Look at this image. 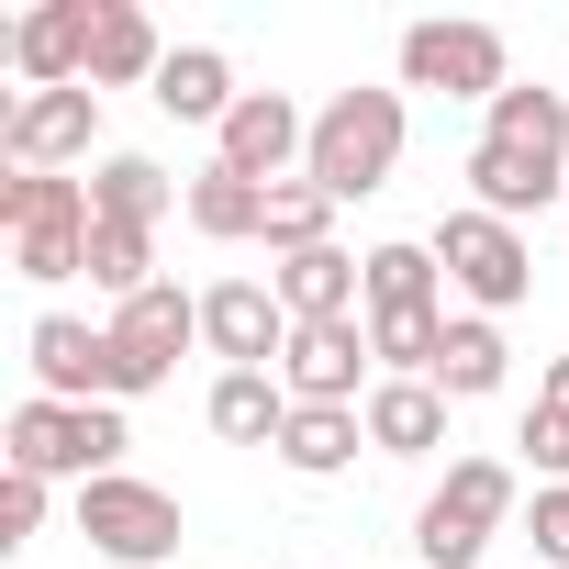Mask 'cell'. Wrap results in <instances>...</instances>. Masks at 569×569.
Masks as SVG:
<instances>
[{"label":"cell","mask_w":569,"mask_h":569,"mask_svg":"<svg viewBox=\"0 0 569 569\" xmlns=\"http://www.w3.org/2000/svg\"><path fill=\"white\" fill-rule=\"evenodd\" d=\"M201 425L223 447H279V425H291V380H279V369H223L212 402H201Z\"/></svg>","instance_id":"obj_17"},{"label":"cell","mask_w":569,"mask_h":569,"mask_svg":"<svg viewBox=\"0 0 569 569\" xmlns=\"http://www.w3.org/2000/svg\"><path fill=\"white\" fill-rule=\"evenodd\" d=\"M369 369H380V358H369V325H302L291 358H279L291 402H369V391H358Z\"/></svg>","instance_id":"obj_13"},{"label":"cell","mask_w":569,"mask_h":569,"mask_svg":"<svg viewBox=\"0 0 569 569\" xmlns=\"http://www.w3.org/2000/svg\"><path fill=\"white\" fill-rule=\"evenodd\" d=\"M313 157V112L291 101V90H246L234 112H223V134H212V168H234V179H257V190H279Z\"/></svg>","instance_id":"obj_8"},{"label":"cell","mask_w":569,"mask_h":569,"mask_svg":"<svg viewBox=\"0 0 569 569\" xmlns=\"http://www.w3.org/2000/svg\"><path fill=\"white\" fill-rule=\"evenodd\" d=\"M502 369H513L502 325H491V313H458V325H447V358H436V391H447V402H480V391H502Z\"/></svg>","instance_id":"obj_24"},{"label":"cell","mask_w":569,"mask_h":569,"mask_svg":"<svg viewBox=\"0 0 569 569\" xmlns=\"http://www.w3.org/2000/svg\"><path fill=\"white\" fill-rule=\"evenodd\" d=\"M380 313H447V268H436V246H369V325Z\"/></svg>","instance_id":"obj_22"},{"label":"cell","mask_w":569,"mask_h":569,"mask_svg":"<svg viewBox=\"0 0 569 569\" xmlns=\"http://www.w3.org/2000/svg\"><path fill=\"white\" fill-rule=\"evenodd\" d=\"M12 469H34V480H90L79 469V402H12Z\"/></svg>","instance_id":"obj_23"},{"label":"cell","mask_w":569,"mask_h":569,"mask_svg":"<svg viewBox=\"0 0 569 569\" xmlns=\"http://www.w3.org/2000/svg\"><path fill=\"white\" fill-rule=\"evenodd\" d=\"M79 536L101 547V558H123V569H157V558H179V491H157V480H134V469H112V480H90L79 491Z\"/></svg>","instance_id":"obj_6"},{"label":"cell","mask_w":569,"mask_h":569,"mask_svg":"<svg viewBox=\"0 0 569 569\" xmlns=\"http://www.w3.org/2000/svg\"><path fill=\"white\" fill-rule=\"evenodd\" d=\"M480 134H491V146H525V157H558V168H569V90H536V79H513V90L480 112Z\"/></svg>","instance_id":"obj_21"},{"label":"cell","mask_w":569,"mask_h":569,"mask_svg":"<svg viewBox=\"0 0 569 569\" xmlns=\"http://www.w3.org/2000/svg\"><path fill=\"white\" fill-rule=\"evenodd\" d=\"M547 413H569V358H547V391H536Z\"/></svg>","instance_id":"obj_32"},{"label":"cell","mask_w":569,"mask_h":569,"mask_svg":"<svg viewBox=\"0 0 569 569\" xmlns=\"http://www.w3.org/2000/svg\"><path fill=\"white\" fill-rule=\"evenodd\" d=\"M402 134H413L402 90H336V101L313 112V157H302V179H313L325 201H369V190H391Z\"/></svg>","instance_id":"obj_1"},{"label":"cell","mask_w":569,"mask_h":569,"mask_svg":"<svg viewBox=\"0 0 569 569\" xmlns=\"http://www.w3.org/2000/svg\"><path fill=\"white\" fill-rule=\"evenodd\" d=\"M0 223H12V279L57 291V279H90V179H46V168H12L0 179Z\"/></svg>","instance_id":"obj_2"},{"label":"cell","mask_w":569,"mask_h":569,"mask_svg":"<svg viewBox=\"0 0 569 569\" xmlns=\"http://www.w3.org/2000/svg\"><path fill=\"white\" fill-rule=\"evenodd\" d=\"M513 447H525V469H536V491H558V480H569V413H547V402H536Z\"/></svg>","instance_id":"obj_29"},{"label":"cell","mask_w":569,"mask_h":569,"mask_svg":"<svg viewBox=\"0 0 569 569\" xmlns=\"http://www.w3.org/2000/svg\"><path fill=\"white\" fill-rule=\"evenodd\" d=\"M90 23H101V0H46V12L12 23V68L34 90H90Z\"/></svg>","instance_id":"obj_12"},{"label":"cell","mask_w":569,"mask_h":569,"mask_svg":"<svg viewBox=\"0 0 569 569\" xmlns=\"http://www.w3.org/2000/svg\"><path fill=\"white\" fill-rule=\"evenodd\" d=\"M34 536H46V480L0 469V547H34Z\"/></svg>","instance_id":"obj_30"},{"label":"cell","mask_w":569,"mask_h":569,"mask_svg":"<svg viewBox=\"0 0 569 569\" xmlns=\"http://www.w3.org/2000/svg\"><path fill=\"white\" fill-rule=\"evenodd\" d=\"M90 134H101V90H23L0 112V157L46 168V179H68V157H90Z\"/></svg>","instance_id":"obj_10"},{"label":"cell","mask_w":569,"mask_h":569,"mask_svg":"<svg viewBox=\"0 0 569 569\" xmlns=\"http://www.w3.org/2000/svg\"><path fill=\"white\" fill-rule=\"evenodd\" d=\"M157 68H168L157 23L134 12V0H101V23H90V90H157Z\"/></svg>","instance_id":"obj_19"},{"label":"cell","mask_w":569,"mask_h":569,"mask_svg":"<svg viewBox=\"0 0 569 569\" xmlns=\"http://www.w3.org/2000/svg\"><path fill=\"white\" fill-rule=\"evenodd\" d=\"M190 234H212V246L268 234V190H257V179H234V168H201V179H190Z\"/></svg>","instance_id":"obj_25"},{"label":"cell","mask_w":569,"mask_h":569,"mask_svg":"<svg viewBox=\"0 0 569 569\" xmlns=\"http://www.w3.org/2000/svg\"><path fill=\"white\" fill-rule=\"evenodd\" d=\"M513 525V458H458L436 491H425V513H413V547H425V569H480V547Z\"/></svg>","instance_id":"obj_4"},{"label":"cell","mask_w":569,"mask_h":569,"mask_svg":"<svg viewBox=\"0 0 569 569\" xmlns=\"http://www.w3.org/2000/svg\"><path fill=\"white\" fill-rule=\"evenodd\" d=\"M402 90H447V101H502L513 90V57H502V34L491 23H413L402 34Z\"/></svg>","instance_id":"obj_7"},{"label":"cell","mask_w":569,"mask_h":569,"mask_svg":"<svg viewBox=\"0 0 569 569\" xmlns=\"http://www.w3.org/2000/svg\"><path fill=\"white\" fill-rule=\"evenodd\" d=\"M469 201L480 212H502V223H525V212H547V201H569V168L558 157H525V146H469Z\"/></svg>","instance_id":"obj_14"},{"label":"cell","mask_w":569,"mask_h":569,"mask_svg":"<svg viewBox=\"0 0 569 569\" xmlns=\"http://www.w3.org/2000/svg\"><path fill=\"white\" fill-rule=\"evenodd\" d=\"M425 246H436V268H447V291H458L469 313H491V325L536 291V246H525V223H502V212H480V201H458Z\"/></svg>","instance_id":"obj_3"},{"label":"cell","mask_w":569,"mask_h":569,"mask_svg":"<svg viewBox=\"0 0 569 569\" xmlns=\"http://www.w3.org/2000/svg\"><path fill=\"white\" fill-rule=\"evenodd\" d=\"M179 347H201V302L179 291V279H157V291H134L112 313V402H146L179 380Z\"/></svg>","instance_id":"obj_5"},{"label":"cell","mask_w":569,"mask_h":569,"mask_svg":"<svg viewBox=\"0 0 569 569\" xmlns=\"http://www.w3.org/2000/svg\"><path fill=\"white\" fill-rule=\"evenodd\" d=\"M23 358H34V391H46V402H112V325H79V313H34Z\"/></svg>","instance_id":"obj_11"},{"label":"cell","mask_w":569,"mask_h":569,"mask_svg":"<svg viewBox=\"0 0 569 569\" xmlns=\"http://www.w3.org/2000/svg\"><path fill=\"white\" fill-rule=\"evenodd\" d=\"M234 101H246V90H234V57H223V46H168V68H157V112H168V123H212V134H223Z\"/></svg>","instance_id":"obj_18"},{"label":"cell","mask_w":569,"mask_h":569,"mask_svg":"<svg viewBox=\"0 0 569 569\" xmlns=\"http://www.w3.org/2000/svg\"><path fill=\"white\" fill-rule=\"evenodd\" d=\"M268 246H279V257L336 246V201H325L313 179H279V190H268Z\"/></svg>","instance_id":"obj_28"},{"label":"cell","mask_w":569,"mask_h":569,"mask_svg":"<svg viewBox=\"0 0 569 569\" xmlns=\"http://www.w3.org/2000/svg\"><path fill=\"white\" fill-rule=\"evenodd\" d=\"M157 234L146 223H90V291H112V313L134 302V291H157Z\"/></svg>","instance_id":"obj_27"},{"label":"cell","mask_w":569,"mask_h":569,"mask_svg":"<svg viewBox=\"0 0 569 569\" xmlns=\"http://www.w3.org/2000/svg\"><path fill=\"white\" fill-rule=\"evenodd\" d=\"M447 325H458V313H380V325H369V358H380V380H436V358H447Z\"/></svg>","instance_id":"obj_26"},{"label":"cell","mask_w":569,"mask_h":569,"mask_svg":"<svg viewBox=\"0 0 569 569\" xmlns=\"http://www.w3.org/2000/svg\"><path fill=\"white\" fill-rule=\"evenodd\" d=\"M168 201H179V190H168V168H157V157H134V146L90 168V212H101V223H146V234H157V223H168ZM179 212H190V201H179Z\"/></svg>","instance_id":"obj_20"},{"label":"cell","mask_w":569,"mask_h":569,"mask_svg":"<svg viewBox=\"0 0 569 569\" xmlns=\"http://www.w3.org/2000/svg\"><path fill=\"white\" fill-rule=\"evenodd\" d=\"M358 447H369V413H358V402H291V425H279L268 458L291 469V480H336Z\"/></svg>","instance_id":"obj_15"},{"label":"cell","mask_w":569,"mask_h":569,"mask_svg":"<svg viewBox=\"0 0 569 569\" xmlns=\"http://www.w3.org/2000/svg\"><path fill=\"white\" fill-rule=\"evenodd\" d=\"M291 302H279V279H212L201 291V347L223 358V369H279L291 358Z\"/></svg>","instance_id":"obj_9"},{"label":"cell","mask_w":569,"mask_h":569,"mask_svg":"<svg viewBox=\"0 0 569 569\" xmlns=\"http://www.w3.org/2000/svg\"><path fill=\"white\" fill-rule=\"evenodd\" d=\"M536 558H547V569H569V480H558V491H536Z\"/></svg>","instance_id":"obj_31"},{"label":"cell","mask_w":569,"mask_h":569,"mask_svg":"<svg viewBox=\"0 0 569 569\" xmlns=\"http://www.w3.org/2000/svg\"><path fill=\"white\" fill-rule=\"evenodd\" d=\"M358 413H369V447L380 458H436L447 447V391L436 380H369Z\"/></svg>","instance_id":"obj_16"}]
</instances>
